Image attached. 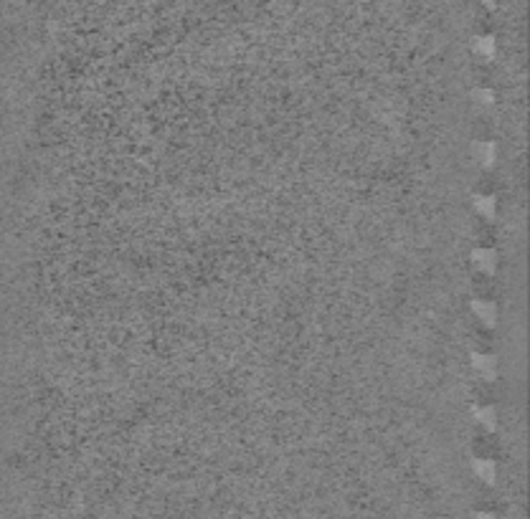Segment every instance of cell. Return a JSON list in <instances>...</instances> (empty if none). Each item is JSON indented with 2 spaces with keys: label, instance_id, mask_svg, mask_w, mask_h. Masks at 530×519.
Listing matches in <instances>:
<instances>
[{
  "label": "cell",
  "instance_id": "6da1fadb",
  "mask_svg": "<svg viewBox=\"0 0 530 519\" xmlns=\"http://www.w3.org/2000/svg\"><path fill=\"white\" fill-rule=\"evenodd\" d=\"M479 519H492V517H484V514H482V517H479Z\"/></svg>",
  "mask_w": 530,
  "mask_h": 519
}]
</instances>
